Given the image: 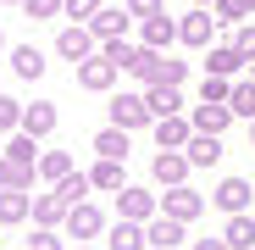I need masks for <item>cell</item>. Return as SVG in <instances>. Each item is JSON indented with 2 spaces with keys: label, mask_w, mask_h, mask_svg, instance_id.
Masks as SVG:
<instances>
[{
  "label": "cell",
  "mask_w": 255,
  "mask_h": 250,
  "mask_svg": "<svg viewBox=\"0 0 255 250\" xmlns=\"http://www.w3.org/2000/svg\"><path fill=\"white\" fill-rule=\"evenodd\" d=\"M217 33H222V22L211 6H189V17H178V45H189V50H211Z\"/></svg>",
  "instance_id": "obj_1"
},
{
  "label": "cell",
  "mask_w": 255,
  "mask_h": 250,
  "mask_svg": "<svg viewBox=\"0 0 255 250\" xmlns=\"http://www.w3.org/2000/svg\"><path fill=\"white\" fill-rule=\"evenodd\" d=\"M117 72H122V67H117L106 50H95L89 61H78V83H83L89 95H111V89H117Z\"/></svg>",
  "instance_id": "obj_2"
},
{
  "label": "cell",
  "mask_w": 255,
  "mask_h": 250,
  "mask_svg": "<svg viewBox=\"0 0 255 250\" xmlns=\"http://www.w3.org/2000/svg\"><path fill=\"white\" fill-rule=\"evenodd\" d=\"M183 78H189V61H172L166 50H155L139 83H144V89H183Z\"/></svg>",
  "instance_id": "obj_3"
},
{
  "label": "cell",
  "mask_w": 255,
  "mask_h": 250,
  "mask_svg": "<svg viewBox=\"0 0 255 250\" xmlns=\"http://www.w3.org/2000/svg\"><path fill=\"white\" fill-rule=\"evenodd\" d=\"M161 212H166V217H178V223H200L205 195H200V189H189V184H172V189L161 195Z\"/></svg>",
  "instance_id": "obj_4"
},
{
  "label": "cell",
  "mask_w": 255,
  "mask_h": 250,
  "mask_svg": "<svg viewBox=\"0 0 255 250\" xmlns=\"http://www.w3.org/2000/svg\"><path fill=\"white\" fill-rule=\"evenodd\" d=\"M95 45H100V39L89 33V22H72V28L56 33V56H61V61H89Z\"/></svg>",
  "instance_id": "obj_5"
},
{
  "label": "cell",
  "mask_w": 255,
  "mask_h": 250,
  "mask_svg": "<svg viewBox=\"0 0 255 250\" xmlns=\"http://www.w3.org/2000/svg\"><path fill=\"white\" fill-rule=\"evenodd\" d=\"M189 167H194L189 150H155V156H150V178H155L161 189H172V184L189 178Z\"/></svg>",
  "instance_id": "obj_6"
},
{
  "label": "cell",
  "mask_w": 255,
  "mask_h": 250,
  "mask_svg": "<svg viewBox=\"0 0 255 250\" xmlns=\"http://www.w3.org/2000/svg\"><path fill=\"white\" fill-rule=\"evenodd\" d=\"M106 117L117 122V128H128V134H133V128H144V122H150V100H144V95H111Z\"/></svg>",
  "instance_id": "obj_7"
},
{
  "label": "cell",
  "mask_w": 255,
  "mask_h": 250,
  "mask_svg": "<svg viewBox=\"0 0 255 250\" xmlns=\"http://www.w3.org/2000/svg\"><path fill=\"white\" fill-rule=\"evenodd\" d=\"M155 206H161V195H150L144 184H128V189L117 195V217H133V223H150V217H155Z\"/></svg>",
  "instance_id": "obj_8"
},
{
  "label": "cell",
  "mask_w": 255,
  "mask_h": 250,
  "mask_svg": "<svg viewBox=\"0 0 255 250\" xmlns=\"http://www.w3.org/2000/svg\"><path fill=\"white\" fill-rule=\"evenodd\" d=\"M150 245V223H133V217H117L106 228V250H144Z\"/></svg>",
  "instance_id": "obj_9"
},
{
  "label": "cell",
  "mask_w": 255,
  "mask_h": 250,
  "mask_svg": "<svg viewBox=\"0 0 255 250\" xmlns=\"http://www.w3.org/2000/svg\"><path fill=\"white\" fill-rule=\"evenodd\" d=\"M128 22H133L128 6H100V11L89 17V33L100 39V45H106V39H128Z\"/></svg>",
  "instance_id": "obj_10"
},
{
  "label": "cell",
  "mask_w": 255,
  "mask_h": 250,
  "mask_svg": "<svg viewBox=\"0 0 255 250\" xmlns=\"http://www.w3.org/2000/svg\"><path fill=\"white\" fill-rule=\"evenodd\" d=\"M33 178H39V161L33 156H0V189H33Z\"/></svg>",
  "instance_id": "obj_11"
},
{
  "label": "cell",
  "mask_w": 255,
  "mask_h": 250,
  "mask_svg": "<svg viewBox=\"0 0 255 250\" xmlns=\"http://www.w3.org/2000/svg\"><path fill=\"white\" fill-rule=\"evenodd\" d=\"M67 239H100L106 234V217H100V206H89V200H83V206H72V212H67Z\"/></svg>",
  "instance_id": "obj_12"
},
{
  "label": "cell",
  "mask_w": 255,
  "mask_h": 250,
  "mask_svg": "<svg viewBox=\"0 0 255 250\" xmlns=\"http://www.w3.org/2000/svg\"><path fill=\"white\" fill-rule=\"evenodd\" d=\"M89 184H95V195H122V189H128V161H106V156H95Z\"/></svg>",
  "instance_id": "obj_13"
},
{
  "label": "cell",
  "mask_w": 255,
  "mask_h": 250,
  "mask_svg": "<svg viewBox=\"0 0 255 250\" xmlns=\"http://www.w3.org/2000/svg\"><path fill=\"white\" fill-rule=\"evenodd\" d=\"M56 122H61L56 100H28V106H22V134H33V139L56 134Z\"/></svg>",
  "instance_id": "obj_14"
},
{
  "label": "cell",
  "mask_w": 255,
  "mask_h": 250,
  "mask_svg": "<svg viewBox=\"0 0 255 250\" xmlns=\"http://www.w3.org/2000/svg\"><path fill=\"white\" fill-rule=\"evenodd\" d=\"M194 139V122L178 111V117H155V150H183Z\"/></svg>",
  "instance_id": "obj_15"
},
{
  "label": "cell",
  "mask_w": 255,
  "mask_h": 250,
  "mask_svg": "<svg viewBox=\"0 0 255 250\" xmlns=\"http://www.w3.org/2000/svg\"><path fill=\"white\" fill-rule=\"evenodd\" d=\"M67 212H72V200H67L61 189L33 195V228H56V223H67Z\"/></svg>",
  "instance_id": "obj_16"
},
{
  "label": "cell",
  "mask_w": 255,
  "mask_h": 250,
  "mask_svg": "<svg viewBox=\"0 0 255 250\" xmlns=\"http://www.w3.org/2000/svg\"><path fill=\"white\" fill-rule=\"evenodd\" d=\"M139 45H150V50H166V45H178V17H144L139 22Z\"/></svg>",
  "instance_id": "obj_17"
},
{
  "label": "cell",
  "mask_w": 255,
  "mask_h": 250,
  "mask_svg": "<svg viewBox=\"0 0 255 250\" xmlns=\"http://www.w3.org/2000/svg\"><path fill=\"white\" fill-rule=\"evenodd\" d=\"M189 122H194V134H217V139H222L228 122H239V117H233V106H211V100H200Z\"/></svg>",
  "instance_id": "obj_18"
},
{
  "label": "cell",
  "mask_w": 255,
  "mask_h": 250,
  "mask_svg": "<svg viewBox=\"0 0 255 250\" xmlns=\"http://www.w3.org/2000/svg\"><path fill=\"white\" fill-rule=\"evenodd\" d=\"M239 67H250V61L233 50V39H217V45L205 50V72H217V78H239Z\"/></svg>",
  "instance_id": "obj_19"
},
{
  "label": "cell",
  "mask_w": 255,
  "mask_h": 250,
  "mask_svg": "<svg viewBox=\"0 0 255 250\" xmlns=\"http://www.w3.org/2000/svg\"><path fill=\"white\" fill-rule=\"evenodd\" d=\"M211 200H217L222 212L233 217V212H244V206L255 200V184H250V178H222V184H217V195H211Z\"/></svg>",
  "instance_id": "obj_20"
},
{
  "label": "cell",
  "mask_w": 255,
  "mask_h": 250,
  "mask_svg": "<svg viewBox=\"0 0 255 250\" xmlns=\"http://www.w3.org/2000/svg\"><path fill=\"white\" fill-rule=\"evenodd\" d=\"M95 156H106V161H128V156H133V145H128V128L106 122V128L95 134Z\"/></svg>",
  "instance_id": "obj_21"
},
{
  "label": "cell",
  "mask_w": 255,
  "mask_h": 250,
  "mask_svg": "<svg viewBox=\"0 0 255 250\" xmlns=\"http://www.w3.org/2000/svg\"><path fill=\"white\" fill-rule=\"evenodd\" d=\"M28 217H33V195L28 189H0V228L28 223Z\"/></svg>",
  "instance_id": "obj_22"
},
{
  "label": "cell",
  "mask_w": 255,
  "mask_h": 250,
  "mask_svg": "<svg viewBox=\"0 0 255 250\" xmlns=\"http://www.w3.org/2000/svg\"><path fill=\"white\" fill-rule=\"evenodd\" d=\"M189 239V223H178V217H150V245H161V250H172V245H183Z\"/></svg>",
  "instance_id": "obj_23"
},
{
  "label": "cell",
  "mask_w": 255,
  "mask_h": 250,
  "mask_svg": "<svg viewBox=\"0 0 255 250\" xmlns=\"http://www.w3.org/2000/svg\"><path fill=\"white\" fill-rule=\"evenodd\" d=\"M183 150H189L194 167H217V161H222V139H217V134H194Z\"/></svg>",
  "instance_id": "obj_24"
},
{
  "label": "cell",
  "mask_w": 255,
  "mask_h": 250,
  "mask_svg": "<svg viewBox=\"0 0 255 250\" xmlns=\"http://www.w3.org/2000/svg\"><path fill=\"white\" fill-rule=\"evenodd\" d=\"M11 72H17L22 83H33V78H45V56H39L33 45H17V50H11Z\"/></svg>",
  "instance_id": "obj_25"
},
{
  "label": "cell",
  "mask_w": 255,
  "mask_h": 250,
  "mask_svg": "<svg viewBox=\"0 0 255 250\" xmlns=\"http://www.w3.org/2000/svg\"><path fill=\"white\" fill-rule=\"evenodd\" d=\"M222 239H228L233 250H255V217L233 212V217H228V228H222Z\"/></svg>",
  "instance_id": "obj_26"
},
{
  "label": "cell",
  "mask_w": 255,
  "mask_h": 250,
  "mask_svg": "<svg viewBox=\"0 0 255 250\" xmlns=\"http://www.w3.org/2000/svg\"><path fill=\"white\" fill-rule=\"evenodd\" d=\"M67 173H78L67 150H45V156H39V178H50V184H61Z\"/></svg>",
  "instance_id": "obj_27"
},
{
  "label": "cell",
  "mask_w": 255,
  "mask_h": 250,
  "mask_svg": "<svg viewBox=\"0 0 255 250\" xmlns=\"http://www.w3.org/2000/svg\"><path fill=\"white\" fill-rule=\"evenodd\" d=\"M211 11H217V22H222V33H233L255 6H250V0H217V6H211Z\"/></svg>",
  "instance_id": "obj_28"
},
{
  "label": "cell",
  "mask_w": 255,
  "mask_h": 250,
  "mask_svg": "<svg viewBox=\"0 0 255 250\" xmlns=\"http://www.w3.org/2000/svg\"><path fill=\"white\" fill-rule=\"evenodd\" d=\"M144 100H150V117H178L183 111V95L178 89H144Z\"/></svg>",
  "instance_id": "obj_29"
},
{
  "label": "cell",
  "mask_w": 255,
  "mask_h": 250,
  "mask_svg": "<svg viewBox=\"0 0 255 250\" xmlns=\"http://www.w3.org/2000/svg\"><path fill=\"white\" fill-rule=\"evenodd\" d=\"M233 117H244V122H255V78H239L233 83Z\"/></svg>",
  "instance_id": "obj_30"
},
{
  "label": "cell",
  "mask_w": 255,
  "mask_h": 250,
  "mask_svg": "<svg viewBox=\"0 0 255 250\" xmlns=\"http://www.w3.org/2000/svg\"><path fill=\"white\" fill-rule=\"evenodd\" d=\"M50 189H61V195H67L72 206H83V200L95 195V184H89V173H67V178H61V184H50Z\"/></svg>",
  "instance_id": "obj_31"
},
{
  "label": "cell",
  "mask_w": 255,
  "mask_h": 250,
  "mask_svg": "<svg viewBox=\"0 0 255 250\" xmlns=\"http://www.w3.org/2000/svg\"><path fill=\"white\" fill-rule=\"evenodd\" d=\"M200 100H211V106H228V100H233V78L205 72V83H200Z\"/></svg>",
  "instance_id": "obj_32"
},
{
  "label": "cell",
  "mask_w": 255,
  "mask_h": 250,
  "mask_svg": "<svg viewBox=\"0 0 255 250\" xmlns=\"http://www.w3.org/2000/svg\"><path fill=\"white\" fill-rule=\"evenodd\" d=\"M228 39H233V50H239L244 61H255V22H239V28H233Z\"/></svg>",
  "instance_id": "obj_33"
},
{
  "label": "cell",
  "mask_w": 255,
  "mask_h": 250,
  "mask_svg": "<svg viewBox=\"0 0 255 250\" xmlns=\"http://www.w3.org/2000/svg\"><path fill=\"white\" fill-rule=\"evenodd\" d=\"M17 128H22V106L11 95H0V134H17Z\"/></svg>",
  "instance_id": "obj_34"
},
{
  "label": "cell",
  "mask_w": 255,
  "mask_h": 250,
  "mask_svg": "<svg viewBox=\"0 0 255 250\" xmlns=\"http://www.w3.org/2000/svg\"><path fill=\"white\" fill-rule=\"evenodd\" d=\"M22 11H28V17H39V22H45V17H67V0H28Z\"/></svg>",
  "instance_id": "obj_35"
},
{
  "label": "cell",
  "mask_w": 255,
  "mask_h": 250,
  "mask_svg": "<svg viewBox=\"0 0 255 250\" xmlns=\"http://www.w3.org/2000/svg\"><path fill=\"white\" fill-rule=\"evenodd\" d=\"M28 250H61V234L56 228H33L28 234Z\"/></svg>",
  "instance_id": "obj_36"
},
{
  "label": "cell",
  "mask_w": 255,
  "mask_h": 250,
  "mask_svg": "<svg viewBox=\"0 0 255 250\" xmlns=\"http://www.w3.org/2000/svg\"><path fill=\"white\" fill-rule=\"evenodd\" d=\"M100 6H106V0H67V17H72V22H89Z\"/></svg>",
  "instance_id": "obj_37"
},
{
  "label": "cell",
  "mask_w": 255,
  "mask_h": 250,
  "mask_svg": "<svg viewBox=\"0 0 255 250\" xmlns=\"http://www.w3.org/2000/svg\"><path fill=\"white\" fill-rule=\"evenodd\" d=\"M128 11H133V22H144V17H161L166 11V0H128Z\"/></svg>",
  "instance_id": "obj_38"
},
{
  "label": "cell",
  "mask_w": 255,
  "mask_h": 250,
  "mask_svg": "<svg viewBox=\"0 0 255 250\" xmlns=\"http://www.w3.org/2000/svg\"><path fill=\"white\" fill-rule=\"evenodd\" d=\"M189 245H194V250H233L228 239H189Z\"/></svg>",
  "instance_id": "obj_39"
},
{
  "label": "cell",
  "mask_w": 255,
  "mask_h": 250,
  "mask_svg": "<svg viewBox=\"0 0 255 250\" xmlns=\"http://www.w3.org/2000/svg\"><path fill=\"white\" fill-rule=\"evenodd\" d=\"M189 6H217V0H189Z\"/></svg>",
  "instance_id": "obj_40"
},
{
  "label": "cell",
  "mask_w": 255,
  "mask_h": 250,
  "mask_svg": "<svg viewBox=\"0 0 255 250\" xmlns=\"http://www.w3.org/2000/svg\"><path fill=\"white\" fill-rule=\"evenodd\" d=\"M0 6H28V0H0Z\"/></svg>",
  "instance_id": "obj_41"
},
{
  "label": "cell",
  "mask_w": 255,
  "mask_h": 250,
  "mask_svg": "<svg viewBox=\"0 0 255 250\" xmlns=\"http://www.w3.org/2000/svg\"><path fill=\"white\" fill-rule=\"evenodd\" d=\"M250 145H255V122H250Z\"/></svg>",
  "instance_id": "obj_42"
},
{
  "label": "cell",
  "mask_w": 255,
  "mask_h": 250,
  "mask_svg": "<svg viewBox=\"0 0 255 250\" xmlns=\"http://www.w3.org/2000/svg\"><path fill=\"white\" fill-rule=\"evenodd\" d=\"M72 250H95V245H72Z\"/></svg>",
  "instance_id": "obj_43"
},
{
  "label": "cell",
  "mask_w": 255,
  "mask_h": 250,
  "mask_svg": "<svg viewBox=\"0 0 255 250\" xmlns=\"http://www.w3.org/2000/svg\"><path fill=\"white\" fill-rule=\"evenodd\" d=\"M250 78H255V61H250Z\"/></svg>",
  "instance_id": "obj_44"
},
{
  "label": "cell",
  "mask_w": 255,
  "mask_h": 250,
  "mask_svg": "<svg viewBox=\"0 0 255 250\" xmlns=\"http://www.w3.org/2000/svg\"><path fill=\"white\" fill-rule=\"evenodd\" d=\"M144 250H161V245H144Z\"/></svg>",
  "instance_id": "obj_45"
},
{
  "label": "cell",
  "mask_w": 255,
  "mask_h": 250,
  "mask_svg": "<svg viewBox=\"0 0 255 250\" xmlns=\"http://www.w3.org/2000/svg\"><path fill=\"white\" fill-rule=\"evenodd\" d=\"M0 45H6V33H0Z\"/></svg>",
  "instance_id": "obj_46"
},
{
  "label": "cell",
  "mask_w": 255,
  "mask_h": 250,
  "mask_svg": "<svg viewBox=\"0 0 255 250\" xmlns=\"http://www.w3.org/2000/svg\"><path fill=\"white\" fill-rule=\"evenodd\" d=\"M250 6H255V0H250Z\"/></svg>",
  "instance_id": "obj_47"
}]
</instances>
